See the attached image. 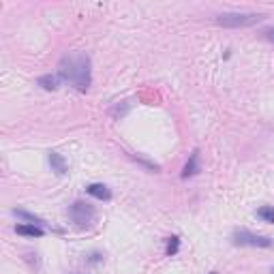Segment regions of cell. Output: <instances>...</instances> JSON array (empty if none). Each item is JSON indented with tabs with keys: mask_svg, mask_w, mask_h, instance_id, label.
Listing matches in <instances>:
<instances>
[{
	"mask_svg": "<svg viewBox=\"0 0 274 274\" xmlns=\"http://www.w3.org/2000/svg\"><path fill=\"white\" fill-rule=\"evenodd\" d=\"M37 82H39L41 88H45V90H56L58 88V78L56 75H41Z\"/></svg>",
	"mask_w": 274,
	"mask_h": 274,
	"instance_id": "obj_9",
	"label": "cell"
},
{
	"mask_svg": "<svg viewBox=\"0 0 274 274\" xmlns=\"http://www.w3.org/2000/svg\"><path fill=\"white\" fill-rule=\"evenodd\" d=\"M210 274H216V272H210Z\"/></svg>",
	"mask_w": 274,
	"mask_h": 274,
	"instance_id": "obj_14",
	"label": "cell"
},
{
	"mask_svg": "<svg viewBox=\"0 0 274 274\" xmlns=\"http://www.w3.org/2000/svg\"><path fill=\"white\" fill-rule=\"evenodd\" d=\"M232 240H234V244H238V246H257V248L272 246V240L270 238L251 234V232H246V229H238V232H234Z\"/></svg>",
	"mask_w": 274,
	"mask_h": 274,
	"instance_id": "obj_3",
	"label": "cell"
},
{
	"mask_svg": "<svg viewBox=\"0 0 274 274\" xmlns=\"http://www.w3.org/2000/svg\"><path fill=\"white\" fill-rule=\"evenodd\" d=\"M58 78L73 84L78 90L86 92L90 86V58L84 54H71L58 62Z\"/></svg>",
	"mask_w": 274,
	"mask_h": 274,
	"instance_id": "obj_1",
	"label": "cell"
},
{
	"mask_svg": "<svg viewBox=\"0 0 274 274\" xmlns=\"http://www.w3.org/2000/svg\"><path fill=\"white\" fill-rule=\"evenodd\" d=\"M197 159H200V152H193L191 155V159H189V163L184 165V169H182V178H191V176H195L197 171H200V165H197Z\"/></svg>",
	"mask_w": 274,
	"mask_h": 274,
	"instance_id": "obj_7",
	"label": "cell"
},
{
	"mask_svg": "<svg viewBox=\"0 0 274 274\" xmlns=\"http://www.w3.org/2000/svg\"><path fill=\"white\" fill-rule=\"evenodd\" d=\"M69 216L73 218V223L75 225H80V227H86V225H90L94 221V208L90 204H86V202H75L71 208H69Z\"/></svg>",
	"mask_w": 274,
	"mask_h": 274,
	"instance_id": "obj_4",
	"label": "cell"
},
{
	"mask_svg": "<svg viewBox=\"0 0 274 274\" xmlns=\"http://www.w3.org/2000/svg\"><path fill=\"white\" fill-rule=\"evenodd\" d=\"M272 274H274V268H272Z\"/></svg>",
	"mask_w": 274,
	"mask_h": 274,
	"instance_id": "obj_15",
	"label": "cell"
},
{
	"mask_svg": "<svg viewBox=\"0 0 274 274\" xmlns=\"http://www.w3.org/2000/svg\"><path fill=\"white\" fill-rule=\"evenodd\" d=\"M261 19H264V15L259 13H223L216 17V24L225 28H246V26L257 24Z\"/></svg>",
	"mask_w": 274,
	"mask_h": 274,
	"instance_id": "obj_2",
	"label": "cell"
},
{
	"mask_svg": "<svg viewBox=\"0 0 274 274\" xmlns=\"http://www.w3.org/2000/svg\"><path fill=\"white\" fill-rule=\"evenodd\" d=\"M264 37H266L268 41H272V43H274V28H268V30H264Z\"/></svg>",
	"mask_w": 274,
	"mask_h": 274,
	"instance_id": "obj_13",
	"label": "cell"
},
{
	"mask_svg": "<svg viewBox=\"0 0 274 274\" xmlns=\"http://www.w3.org/2000/svg\"><path fill=\"white\" fill-rule=\"evenodd\" d=\"M257 216H259V218H264L266 223H274V208H272V206L259 208V210H257Z\"/></svg>",
	"mask_w": 274,
	"mask_h": 274,
	"instance_id": "obj_10",
	"label": "cell"
},
{
	"mask_svg": "<svg viewBox=\"0 0 274 274\" xmlns=\"http://www.w3.org/2000/svg\"><path fill=\"white\" fill-rule=\"evenodd\" d=\"M49 165L56 173H60V176L67 173V163H64V159L58 155V152H49Z\"/></svg>",
	"mask_w": 274,
	"mask_h": 274,
	"instance_id": "obj_8",
	"label": "cell"
},
{
	"mask_svg": "<svg viewBox=\"0 0 274 274\" xmlns=\"http://www.w3.org/2000/svg\"><path fill=\"white\" fill-rule=\"evenodd\" d=\"M86 193L96 197V200H101V202H109V200H112V191H109L105 184H90L88 189H86Z\"/></svg>",
	"mask_w": 274,
	"mask_h": 274,
	"instance_id": "obj_5",
	"label": "cell"
},
{
	"mask_svg": "<svg viewBox=\"0 0 274 274\" xmlns=\"http://www.w3.org/2000/svg\"><path fill=\"white\" fill-rule=\"evenodd\" d=\"M15 232H17L19 236H30V238H41V236H45V229L39 227V225H17Z\"/></svg>",
	"mask_w": 274,
	"mask_h": 274,
	"instance_id": "obj_6",
	"label": "cell"
},
{
	"mask_svg": "<svg viewBox=\"0 0 274 274\" xmlns=\"http://www.w3.org/2000/svg\"><path fill=\"white\" fill-rule=\"evenodd\" d=\"M178 246H180V240H178L176 236L169 238V240H167V248H165V253H167V255H176V253H178Z\"/></svg>",
	"mask_w": 274,
	"mask_h": 274,
	"instance_id": "obj_12",
	"label": "cell"
},
{
	"mask_svg": "<svg viewBox=\"0 0 274 274\" xmlns=\"http://www.w3.org/2000/svg\"><path fill=\"white\" fill-rule=\"evenodd\" d=\"M13 214L15 216H19V218H26V221H30V225H43V221L39 216H35V214H28V212H24V210H13Z\"/></svg>",
	"mask_w": 274,
	"mask_h": 274,
	"instance_id": "obj_11",
	"label": "cell"
}]
</instances>
